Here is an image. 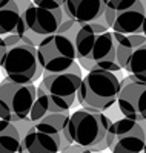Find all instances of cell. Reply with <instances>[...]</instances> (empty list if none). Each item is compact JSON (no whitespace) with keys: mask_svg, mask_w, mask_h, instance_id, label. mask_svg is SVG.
I'll return each instance as SVG.
<instances>
[{"mask_svg":"<svg viewBox=\"0 0 146 153\" xmlns=\"http://www.w3.org/2000/svg\"><path fill=\"white\" fill-rule=\"evenodd\" d=\"M109 0H65L63 14L78 25L100 23L105 25V9Z\"/></svg>","mask_w":146,"mask_h":153,"instance_id":"obj_13","label":"cell"},{"mask_svg":"<svg viewBox=\"0 0 146 153\" xmlns=\"http://www.w3.org/2000/svg\"><path fill=\"white\" fill-rule=\"evenodd\" d=\"M80 26L82 25H78V23H75V22L65 17L57 32L65 35V37H68L71 42H75V37H77V32H78V29H80Z\"/></svg>","mask_w":146,"mask_h":153,"instance_id":"obj_18","label":"cell"},{"mask_svg":"<svg viewBox=\"0 0 146 153\" xmlns=\"http://www.w3.org/2000/svg\"><path fill=\"white\" fill-rule=\"evenodd\" d=\"M83 153H102V152H89V150H85Z\"/></svg>","mask_w":146,"mask_h":153,"instance_id":"obj_19","label":"cell"},{"mask_svg":"<svg viewBox=\"0 0 146 153\" xmlns=\"http://www.w3.org/2000/svg\"><path fill=\"white\" fill-rule=\"evenodd\" d=\"M109 150L112 153H144L146 152V120L120 118L109 130Z\"/></svg>","mask_w":146,"mask_h":153,"instance_id":"obj_10","label":"cell"},{"mask_svg":"<svg viewBox=\"0 0 146 153\" xmlns=\"http://www.w3.org/2000/svg\"><path fill=\"white\" fill-rule=\"evenodd\" d=\"M105 23L117 34H143L146 0H109L105 9Z\"/></svg>","mask_w":146,"mask_h":153,"instance_id":"obj_7","label":"cell"},{"mask_svg":"<svg viewBox=\"0 0 146 153\" xmlns=\"http://www.w3.org/2000/svg\"><path fill=\"white\" fill-rule=\"evenodd\" d=\"M115 104L123 118L146 120V83L138 81L132 75L122 78Z\"/></svg>","mask_w":146,"mask_h":153,"instance_id":"obj_12","label":"cell"},{"mask_svg":"<svg viewBox=\"0 0 146 153\" xmlns=\"http://www.w3.org/2000/svg\"><path fill=\"white\" fill-rule=\"evenodd\" d=\"M146 34V22H144V28H143V35Z\"/></svg>","mask_w":146,"mask_h":153,"instance_id":"obj_20","label":"cell"},{"mask_svg":"<svg viewBox=\"0 0 146 153\" xmlns=\"http://www.w3.org/2000/svg\"><path fill=\"white\" fill-rule=\"evenodd\" d=\"M5 52L0 68L3 69L6 78L19 84H34L42 78L43 69L37 58V48L26 45L16 34L5 35Z\"/></svg>","mask_w":146,"mask_h":153,"instance_id":"obj_3","label":"cell"},{"mask_svg":"<svg viewBox=\"0 0 146 153\" xmlns=\"http://www.w3.org/2000/svg\"><path fill=\"white\" fill-rule=\"evenodd\" d=\"M112 120L103 112L78 109L69 115L65 127V138L69 144L89 152H103L109 147Z\"/></svg>","mask_w":146,"mask_h":153,"instance_id":"obj_2","label":"cell"},{"mask_svg":"<svg viewBox=\"0 0 146 153\" xmlns=\"http://www.w3.org/2000/svg\"><path fill=\"white\" fill-rule=\"evenodd\" d=\"M0 46H3V38L0 37Z\"/></svg>","mask_w":146,"mask_h":153,"instance_id":"obj_21","label":"cell"},{"mask_svg":"<svg viewBox=\"0 0 146 153\" xmlns=\"http://www.w3.org/2000/svg\"><path fill=\"white\" fill-rule=\"evenodd\" d=\"M0 153H22V136L17 127L0 120Z\"/></svg>","mask_w":146,"mask_h":153,"instance_id":"obj_16","label":"cell"},{"mask_svg":"<svg viewBox=\"0 0 146 153\" xmlns=\"http://www.w3.org/2000/svg\"><path fill=\"white\" fill-rule=\"evenodd\" d=\"M65 0H34L22 12V42L38 46L45 37L56 34L65 19Z\"/></svg>","mask_w":146,"mask_h":153,"instance_id":"obj_4","label":"cell"},{"mask_svg":"<svg viewBox=\"0 0 146 153\" xmlns=\"http://www.w3.org/2000/svg\"><path fill=\"white\" fill-rule=\"evenodd\" d=\"M82 78V68L75 65L60 74H43L38 86L46 92V95L57 107L65 112H69L77 100Z\"/></svg>","mask_w":146,"mask_h":153,"instance_id":"obj_9","label":"cell"},{"mask_svg":"<svg viewBox=\"0 0 146 153\" xmlns=\"http://www.w3.org/2000/svg\"><path fill=\"white\" fill-rule=\"evenodd\" d=\"M35 100V84H19L8 78L0 83V120L17 124L26 121Z\"/></svg>","mask_w":146,"mask_h":153,"instance_id":"obj_6","label":"cell"},{"mask_svg":"<svg viewBox=\"0 0 146 153\" xmlns=\"http://www.w3.org/2000/svg\"><path fill=\"white\" fill-rule=\"evenodd\" d=\"M37 58L43 74H60L77 65L75 45L59 32L45 37L37 46Z\"/></svg>","mask_w":146,"mask_h":153,"instance_id":"obj_8","label":"cell"},{"mask_svg":"<svg viewBox=\"0 0 146 153\" xmlns=\"http://www.w3.org/2000/svg\"><path fill=\"white\" fill-rule=\"evenodd\" d=\"M74 45L77 65L86 72L106 71L117 74L122 71L117 61L112 31L108 26L100 23L82 25Z\"/></svg>","mask_w":146,"mask_h":153,"instance_id":"obj_1","label":"cell"},{"mask_svg":"<svg viewBox=\"0 0 146 153\" xmlns=\"http://www.w3.org/2000/svg\"><path fill=\"white\" fill-rule=\"evenodd\" d=\"M12 34L22 38V12L16 0H0V37Z\"/></svg>","mask_w":146,"mask_h":153,"instance_id":"obj_14","label":"cell"},{"mask_svg":"<svg viewBox=\"0 0 146 153\" xmlns=\"http://www.w3.org/2000/svg\"><path fill=\"white\" fill-rule=\"evenodd\" d=\"M144 153H146V152H144Z\"/></svg>","mask_w":146,"mask_h":153,"instance_id":"obj_22","label":"cell"},{"mask_svg":"<svg viewBox=\"0 0 146 153\" xmlns=\"http://www.w3.org/2000/svg\"><path fill=\"white\" fill-rule=\"evenodd\" d=\"M68 146L65 132L49 123L32 124L22 136L23 153H60Z\"/></svg>","mask_w":146,"mask_h":153,"instance_id":"obj_11","label":"cell"},{"mask_svg":"<svg viewBox=\"0 0 146 153\" xmlns=\"http://www.w3.org/2000/svg\"><path fill=\"white\" fill-rule=\"evenodd\" d=\"M123 69L138 81L146 83V43L131 54Z\"/></svg>","mask_w":146,"mask_h":153,"instance_id":"obj_17","label":"cell"},{"mask_svg":"<svg viewBox=\"0 0 146 153\" xmlns=\"http://www.w3.org/2000/svg\"><path fill=\"white\" fill-rule=\"evenodd\" d=\"M120 80L114 72L106 71H91L80 83L77 94V103L82 109L96 112L109 110L115 103L120 92Z\"/></svg>","mask_w":146,"mask_h":153,"instance_id":"obj_5","label":"cell"},{"mask_svg":"<svg viewBox=\"0 0 146 153\" xmlns=\"http://www.w3.org/2000/svg\"><path fill=\"white\" fill-rule=\"evenodd\" d=\"M114 37V43H115V54H117V61L120 68L123 69L128 58L131 57V54L134 52L137 48H140L141 45L146 43V37L143 34H117L112 32Z\"/></svg>","mask_w":146,"mask_h":153,"instance_id":"obj_15","label":"cell"}]
</instances>
